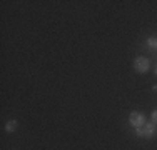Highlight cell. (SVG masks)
I'll use <instances>...</instances> for the list:
<instances>
[{"label":"cell","instance_id":"cell-1","mask_svg":"<svg viewBox=\"0 0 157 150\" xmlns=\"http://www.w3.org/2000/svg\"><path fill=\"white\" fill-rule=\"evenodd\" d=\"M155 133H157V123H154V122H145L142 127L136 129V135H137V137L152 138Z\"/></svg>","mask_w":157,"mask_h":150},{"label":"cell","instance_id":"cell-2","mask_svg":"<svg viewBox=\"0 0 157 150\" xmlns=\"http://www.w3.org/2000/svg\"><path fill=\"white\" fill-rule=\"evenodd\" d=\"M149 67H151V62H149L147 57L139 55V57H136V60H134V70H136L137 73H147Z\"/></svg>","mask_w":157,"mask_h":150},{"label":"cell","instance_id":"cell-3","mask_svg":"<svg viewBox=\"0 0 157 150\" xmlns=\"http://www.w3.org/2000/svg\"><path fill=\"white\" fill-rule=\"evenodd\" d=\"M129 123L134 129H139V127H142L145 123V115L140 114V112H132L129 115Z\"/></svg>","mask_w":157,"mask_h":150},{"label":"cell","instance_id":"cell-4","mask_svg":"<svg viewBox=\"0 0 157 150\" xmlns=\"http://www.w3.org/2000/svg\"><path fill=\"white\" fill-rule=\"evenodd\" d=\"M145 43H147L149 48H155L157 50V37H149V39L145 40Z\"/></svg>","mask_w":157,"mask_h":150},{"label":"cell","instance_id":"cell-5","mask_svg":"<svg viewBox=\"0 0 157 150\" xmlns=\"http://www.w3.org/2000/svg\"><path fill=\"white\" fill-rule=\"evenodd\" d=\"M15 129H17V120H9L5 125V130L7 132H13Z\"/></svg>","mask_w":157,"mask_h":150},{"label":"cell","instance_id":"cell-6","mask_svg":"<svg viewBox=\"0 0 157 150\" xmlns=\"http://www.w3.org/2000/svg\"><path fill=\"white\" fill-rule=\"evenodd\" d=\"M151 118H152V122H154V123H157V108L151 114Z\"/></svg>","mask_w":157,"mask_h":150},{"label":"cell","instance_id":"cell-7","mask_svg":"<svg viewBox=\"0 0 157 150\" xmlns=\"http://www.w3.org/2000/svg\"><path fill=\"white\" fill-rule=\"evenodd\" d=\"M154 73L157 75V63H155V70H154Z\"/></svg>","mask_w":157,"mask_h":150}]
</instances>
